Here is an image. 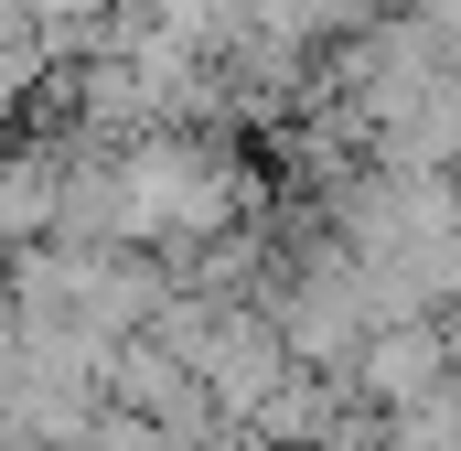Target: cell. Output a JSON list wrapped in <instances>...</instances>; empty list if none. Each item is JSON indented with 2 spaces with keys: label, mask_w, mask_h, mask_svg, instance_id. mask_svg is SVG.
<instances>
[{
  "label": "cell",
  "mask_w": 461,
  "mask_h": 451,
  "mask_svg": "<svg viewBox=\"0 0 461 451\" xmlns=\"http://www.w3.org/2000/svg\"><path fill=\"white\" fill-rule=\"evenodd\" d=\"M268 323H279V344H290V365L301 376H354V354L386 334V301H375V280L354 269L344 247L322 236L301 269H279V290H268Z\"/></svg>",
  "instance_id": "1"
},
{
  "label": "cell",
  "mask_w": 461,
  "mask_h": 451,
  "mask_svg": "<svg viewBox=\"0 0 461 451\" xmlns=\"http://www.w3.org/2000/svg\"><path fill=\"white\" fill-rule=\"evenodd\" d=\"M451 387H461L451 323H386V334L354 354V398H365L375 419H419V409H440Z\"/></svg>",
  "instance_id": "2"
},
{
  "label": "cell",
  "mask_w": 461,
  "mask_h": 451,
  "mask_svg": "<svg viewBox=\"0 0 461 451\" xmlns=\"http://www.w3.org/2000/svg\"><path fill=\"white\" fill-rule=\"evenodd\" d=\"M54 216H65V161L54 151H0V258L54 247Z\"/></svg>",
  "instance_id": "3"
}]
</instances>
